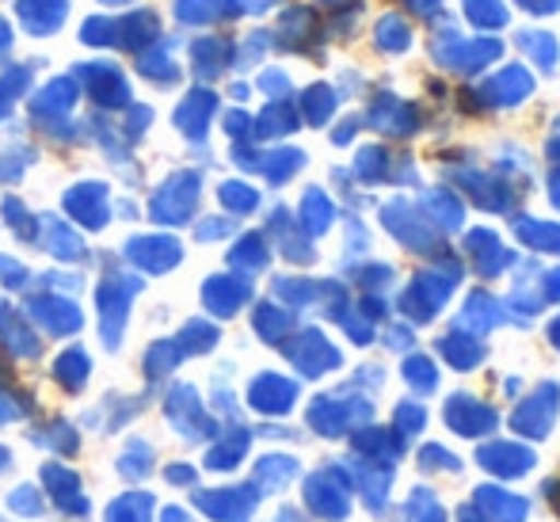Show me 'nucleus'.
Segmentation results:
<instances>
[{
	"label": "nucleus",
	"mask_w": 560,
	"mask_h": 522,
	"mask_svg": "<svg viewBox=\"0 0 560 522\" xmlns=\"http://www.w3.org/2000/svg\"><path fill=\"white\" fill-rule=\"evenodd\" d=\"M305 500L313 503V511L325 519H343L347 515V488L343 480L336 477V469L320 473L305 485Z\"/></svg>",
	"instance_id": "f257e3e1"
},
{
	"label": "nucleus",
	"mask_w": 560,
	"mask_h": 522,
	"mask_svg": "<svg viewBox=\"0 0 560 522\" xmlns=\"http://www.w3.org/2000/svg\"><path fill=\"white\" fill-rule=\"evenodd\" d=\"M256 496L248 492V488H222V492H210V496H199L202 511H210V515L225 519V522H244L252 515V508H256Z\"/></svg>",
	"instance_id": "f03ea898"
},
{
	"label": "nucleus",
	"mask_w": 560,
	"mask_h": 522,
	"mask_svg": "<svg viewBox=\"0 0 560 522\" xmlns=\"http://www.w3.org/2000/svg\"><path fill=\"white\" fill-rule=\"evenodd\" d=\"M480 465L495 477H523L526 469L534 465V454L526 446H488L480 450Z\"/></svg>",
	"instance_id": "7ed1b4c3"
},
{
	"label": "nucleus",
	"mask_w": 560,
	"mask_h": 522,
	"mask_svg": "<svg viewBox=\"0 0 560 522\" xmlns=\"http://www.w3.org/2000/svg\"><path fill=\"white\" fill-rule=\"evenodd\" d=\"M298 397V390L290 382H282V378H259L256 385H252V405L259 408V413L267 416H282L290 408V401Z\"/></svg>",
	"instance_id": "20e7f679"
},
{
	"label": "nucleus",
	"mask_w": 560,
	"mask_h": 522,
	"mask_svg": "<svg viewBox=\"0 0 560 522\" xmlns=\"http://www.w3.org/2000/svg\"><path fill=\"white\" fill-rule=\"evenodd\" d=\"M477 500H480L477 508L495 522H523L526 519V500H518V496L495 492V488H480Z\"/></svg>",
	"instance_id": "39448f33"
},
{
	"label": "nucleus",
	"mask_w": 560,
	"mask_h": 522,
	"mask_svg": "<svg viewBox=\"0 0 560 522\" xmlns=\"http://www.w3.org/2000/svg\"><path fill=\"white\" fill-rule=\"evenodd\" d=\"M149 515H153V500L130 496V500H115V508L107 511V522H149Z\"/></svg>",
	"instance_id": "423d86ee"
},
{
	"label": "nucleus",
	"mask_w": 560,
	"mask_h": 522,
	"mask_svg": "<svg viewBox=\"0 0 560 522\" xmlns=\"http://www.w3.org/2000/svg\"><path fill=\"white\" fill-rule=\"evenodd\" d=\"M84 374H89V355H84L81 347H73V351L61 355V359H58V378H61V385L69 382V390H81V385H84Z\"/></svg>",
	"instance_id": "0eeeda50"
},
{
	"label": "nucleus",
	"mask_w": 560,
	"mask_h": 522,
	"mask_svg": "<svg viewBox=\"0 0 560 522\" xmlns=\"http://www.w3.org/2000/svg\"><path fill=\"white\" fill-rule=\"evenodd\" d=\"M294 473H298V465L290 462V457H267V462H259V485L282 488Z\"/></svg>",
	"instance_id": "6e6552de"
},
{
	"label": "nucleus",
	"mask_w": 560,
	"mask_h": 522,
	"mask_svg": "<svg viewBox=\"0 0 560 522\" xmlns=\"http://www.w3.org/2000/svg\"><path fill=\"white\" fill-rule=\"evenodd\" d=\"M149 462H153V450L138 442V446H130V454H122V462H118V465H122L126 477H145Z\"/></svg>",
	"instance_id": "1a4fd4ad"
},
{
	"label": "nucleus",
	"mask_w": 560,
	"mask_h": 522,
	"mask_svg": "<svg viewBox=\"0 0 560 522\" xmlns=\"http://www.w3.org/2000/svg\"><path fill=\"white\" fill-rule=\"evenodd\" d=\"M222 199L229 202V210H256V192H248L241 184H225Z\"/></svg>",
	"instance_id": "9d476101"
},
{
	"label": "nucleus",
	"mask_w": 560,
	"mask_h": 522,
	"mask_svg": "<svg viewBox=\"0 0 560 522\" xmlns=\"http://www.w3.org/2000/svg\"><path fill=\"white\" fill-rule=\"evenodd\" d=\"M8 503H12V511H20V515H38V511H43V503H38V492L31 485L15 488Z\"/></svg>",
	"instance_id": "9b49d317"
},
{
	"label": "nucleus",
	"mask_w": 560,
	"mask_h": 522,
	"mask_svg": "<svg viewBox=\"0 0 560 522\" xmlns=\"http://www.w3.org/2000/svg\"><path fill=\"white\" fill-rule=\"evenodd\" d=\"M405 374L412 378V382H416V378H420V390H423V393L435 390V370L428 367V359H412V362H408V367H405Z\"/></svg>",
	"instance_id": "f8f14e48"
},
{
	"label": "nucleus",
	"mask_w": 560,
	"mask_h": 522,
	"mask_svg": "<svg viewBox=\"0 0 560 522\" xmlns=\"http://www.w3.org/2000/svg\"><path fill=\"white\" fill-rule=\"evenodd\" d=\"M431 465H446V469H457V457L443 454L439 446H428V450H423V469H431Z\"/></svg>",
	"instance_id": "ddd939ff"
},
{
	"label": "nucleus",
	"mask_w": 560,
	"mask_h": 522,
	"mask_svg": "<svg viewBox=\"0 0 560 522\" xmlns=\"http://www.w3.org/2000/svg\"><path fill=\"white\" fill-rule=\"evenodd\" d=\"M168 480H172V485H191V480H195V469H191V465H187V469H184V465H172V469H168Z\"/></svg>",
	"instance_id": "4468645a"
},
{
	"label": "nucleus",
	"mask_w": 560,
	"mask_h": 522,
	"mask_svg": "<svg viewBox=\"0 0 560 522\" xmlns=\"http://www.w3.org/2000/svg\"><path fill=\"white\" fill-rule=\"evenodd\" d=\"M423 522H443V511H439V508H431V511H428V519H423Z\"/></svg>",
	"instance_id": "2eb2a0df"
},
{
	"label": "nucleus",
	"mask_w": 560,
	"mask_h": 522,
	"mask_svg": "<svg viewBox=\"0 0 560 522\" xmlns=\"http://www.w3.org/2000/svg\"><path fill=\"white\" fill-rule=\"evenodd\" d=\"M0 465H8V450L4 446H0Z\"/></svg>",
	"instance_id": "dca6fc26"
},
{
	"label": "nucleus",
	"mask_w": 560,
	"mask_h": 522,
	"mask_svg": "<svg viewBox=\"0 0 560 522\" xmlns=\"http://www.w3.org/2000/svg\"><path fill=\"white\" fill-rule=\"evenodd\" d=\"M553 339H557V344H560V321L553 324Z\"/></svg>",
	"instance_id": "f3484780"
}]
</instances>
